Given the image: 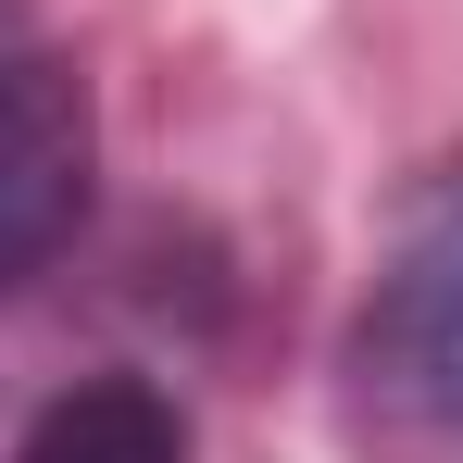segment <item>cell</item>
Here are the masks:
<instances>
[{
    "instance_id": "cell-1",
    "label": "cell",
    "mask_w": 463,
    "mask_h": 463,
    "mask_svg": "<svg viewBox=\"0 0 463 463\" xmlns=\"http://www.w3.org/2000/svg\"><path fill=\"white\" fill-rule=\"evenodd\" d=\"M364 439L401 463H463V163H439L376 250V288L351 326Z\"/></svg>"
},
{
    "instance_id": "cell-2",
    "label": "cell",
    "mask_w": 463,
    "mask_h": 463,
    "mask_svg": "<svg viewBox=\"0 0 463 463\" xmlns=\"http://www.w3.org/2000/svg\"><path fill=\"white\" fill-rule=\"evenodd\" d=\"M88 76L51 51H0V288H25L63 238L88 226Z\"/></svg>"
},
{
    "instance_id": "cell-3",
    "label": "cell",
    "mask_w": 463,
    "mask_h": 463,
    "mask_svg": "<svg viewBox=\"0 0 463 463\" xmlns=\"http://www.w3.org/2000/svg\"><path fill=\"white\" fill-rule=\"evenodd\" d=\"M13 463H188V413L151 376H88L25 426Z\"/></svg>"
}]
</instances>
